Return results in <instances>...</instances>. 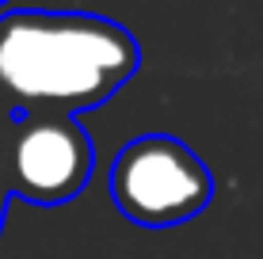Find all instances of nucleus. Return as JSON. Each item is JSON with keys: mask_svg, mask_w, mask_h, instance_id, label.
I'll use <instances>...</instances> for the list:
<instances>
[{"mask_svg": "<svg viewBox=\"0 0 263 259\" xmlns=\"http://www.w3.org/2000/svg\"><path fill=\"white\" fill-rule=\"evenodd\" d=\"M138 61L134 34L103 15H0V95L12 111L72 114L99 107L138 73Z\"/></svg>", "mask_w": 263, "mask_h": 259, "instance_id": "f257e3e1", "label": "nucleus"}, {"mask_svg": "<svg viewBox=\"0 0 263 259\" xmlns=\"http://www.w3.org/2000/svg\"><path fill=\"white\" fill-rule=\"evenodd\" d=\"M111 198L138 225H179L210 206L214 172L179 137L145 133L115 156Z\"/></svg>", "mask_w": 263, "mask_h": 259, "instance_id": "f03ea898", "label": "nucleus"}, {"mask_svg": "<svg viewBox=\"0 0 263 259\" xmlns=\"http://www.w3.org/2000/svg\"><path fill=\"white\" fill-rule=\"evenodd\" d=\"M96 149L72 114L23 111L0 137V175L8 194L39 206L77 198L92 180Z\"/></svg>", "mask_w": 263, "mask_h": 259, "instance_id": "7ed1b4c3", "label": "nucleus"}, {"mask_svg": "<svg viewBox=\"0 0 263 259\" xmlns=\"http://www.w3.org/2000/svg\"><path fill=\"white\" fill-rule=\"evenodd\" d=\"M15 118V111H12V103L4 99V95H0V137H4V130H8V122Z\"/></svg>", "mask_w": 263, "mask_h": 259, "instance_id": "20e7f679", "label": "nucleus"}, {"mask_svg": "<svg viewBox=\"0 0 263 259\" xmlns=\"http://www.w3.org/2000/svg\"><path fill=\"white\" fill-rule=\"evenodd\" d=\"M4 213H8V187H4V175H0V229H4Z\"/></svg>", "mask_w": 263, "mask_h": 259, "instance_id": "39448f33", "label": "nucleus"}, {"mask_svg": "<svg viewBox=\"0 0 263 259\" xmlns=\"http://www.w3.org/2000/svg\"><path fill=\"white\" fill-rule=\"evenodd\" d=\"M0 4H8V0H0Z\"/></svg>", "mask_w": 263, "mask_h": 259, "instance_id": "423d86ee", "label": "nucleus"}]
</instances>
